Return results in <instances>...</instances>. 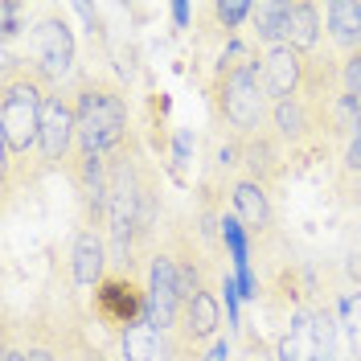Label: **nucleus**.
<instances>
[{"mask_svg": "<svg viewBox=\"0 0 361 361\" xmlns=\"http://www.w3.org/2000/svg\"><path fill=\"white\" fill-rule=\"evenodd\" d=\"M205 94H209V111L218 128L243 140L263 132L271 119V94L263 82V45H255L250 37L226 42L205 82Z\"/></svg>", "mask_w": 361, "mask_h": 361, "instance_id": "1", "label": "nucleus"}, {"mask_svg": "<svg viewBox=\"0 0 361 361\" xmlns=\"http://www.w3.org/2000/svg\"><path fill=\"white\" fill-rule=\"evenodd\" d=\"M58 87L25 54L0 58V152L4 157H33L42 140L45 94Z\"/></svg>", "mask_w": 361, "mask_h": 361, "instance_id": "2", "label": "nucleus"}, {"mask_svg": "<svg viewBox=\"0 0 361 361\" xmlns=\"http://www.w3.org/2000/svg\"><path fill=\"white\" fill-rule=\"evenodd\" d=\"M70 87H74V111H78V152L111 160L119 148L132 144L135 128L123 82H115L111 74L78 70Z\"/></svg>", "mask_w": 361, "mask_h": 361, "instance_id": "3", "label": "nucleus"}, {"mask_svg": "<svg viewBox=\"0 0 361 361\" xmlns=\"http://www.w3.org/2000/svg\"><path fill=\"white\" fill-rule=\"evenodd\" d=\"M144 312H148V283L135 271L111 267L103 275V283L90 292V316L115 337H123L132 324H140Z\"/></svg>", "mask_w": 361, "mask_h": 361, "instance_id": "4", "label": "nucleus"}, {"mask_svg": "<svg viewBox=\"0 0 361 361\" xmlns=\"http://www.w3.org/2000/svg\"><path fill=\"white\" fill-rule=\"evenodd\" d=\"M74 33H70V21L62 8H45L42 17L29 29V62L42 70L49 82L58 87H70L66 78H78V62H74Z\"/></svg>", "mask_w": 361, "mask_h": 361, "instance_id": "5", "label": "nucleus"}, {"mask_svg": "<svg viewBox=\"0 0 361 361\" xmlns=\"http://www.w3.org/2000/svg\"><path fill=\"white\" fill-rule=\"evenodd\" d=\"M37 157L45 173H66L78 157V111H74V87H54L45 94L42 111V140Z\"/></svg>", "mask_w": 361, "mask_h": 361, "instance_id": "6", "label": "nucleus"}, {"mask_svg": "<svg viewBox=\"0 0 361 361\" xmlns=\"http://www.w3.org/2000/svg\"><path fill=\"white\" fill-rule=\"evenodd\" d=\"M144 283H148V312L144 320L157 329V333H173L180 320V308H185V295H180V275H177V263H173V255L160 247L152 255V263H148V275H144Z\"/></svg>", "mask_w": 361, "mask_h": 361, "instance_id": "7", "label": "nucleus"}, {"mask_svg": "<svg viewBox=\"0 0 361 361\" xmlns=\"http://www.w3.org/2000/svg\"><path fill=\"white\" fill-rule=\"evenodd\" d=\"M230 214L243 222V230L250 234V243L271 255L279 243V230H275V202H271V189H263L259 180L238 177L230 189Z\"/></svg>", "mask_w": 361, "mask_h": 361, "instance_id": "8", "label": "nucleus"}, {"mask_svg": "<svg viewBox=\"0 0 361 361\" xmlns=\"http://www.w3.org/2000/svg\"><path fill=\"white\" fill-rule=\"evenodd\" d=\"M218 324H222V300L214 288H202L193 300H185L177 329L169 333V349L173 353H202L205 341H218Z\"/></svg>", "mask_w": 361, "mask_h": 361, "instance_id": "9", "label": "nucleus"}, {"mask_svg": "<svg viewBox=\"0 0 361 361\" xmlns=\"http://www.w3.org/2000/svg\"><path fill=\"white\" fill-rule=\"evenodd\" d=\"M243 177L259 180L271 193L292 177V157H288L283 140L271 132V128H263V132H255L243 140Z\"/></svg>", "mask_w": 361, "mask_h": 361, "instance_id": "10", "label": "nucleus"}, {"mask_svg": "<svg viewBox=\"0 0 361 361\" xmlns=\"http://www.w3.org/2000/svg\"><path fill=\"white\" fill-rule=\"evenodd\" d=\"M111 263V247H107V230L99 226H78L74 247H70V283L78 292H94L107 275Z\"/></svg>", "mask_w": 361, "mask_h": 361, "instance_id": "11", "label": "nucleus"}, {"mask_svg": "<svg viewBox=\"0 0 361 361\" xmlns=\"http://www.w3.org/2000/svg\"><path fill=\"white\" fill-rule=\"evenodd\" d=\"M304 74H308V54L292 49L288 42L263 49V82H267L271 103L304 94Z\"/></svg>", "mask_w": 361, "mask_h": 361, "instance_id": "12", "label": "nucleus"}, {"mask_svg": "<svg viewBox=\"0 0 361 361\" xmlns=\"http://www.w3.org/2000/svg\"><path fill=\"white\" fill-rule=\"evenodd\" d=\"M283 42L300 54H316L324 42V21L312 0H288V21H283Z\"/></svg>", "mask_w": 361, "mask_h": 361, "instance_id": "13", "label": "nucleus"}, {"mask_svg": "<svg viewBox=\"0 0 361 361\" xmlns=\"http://www.w3.org/2000/svg\"><path fill=\"white\" fill-rule=\"evenodd\" d=\"M324 21H329V37L341 54L361 49V0H333L324 4Z\"/></svg>", "mask_w": 361, "mask_h": 361, "instance_id": "14", "label": "nucleus"}, {"mask_svg": "<svg viewBox=\"0 0 361 361\" xmlns=\"http://www.w3.org/2000/svg\"><path fill=\"white\" fill-rule=\"evenodd\" d=\"M283 21H288V0H259L250 13V42L263 49L283 45Z\"/></svg>", "mask_w": 361, "mask_h": 361, "instance_id": "15", "label": "nucleus"}, {"mask_svg": "<svg viewBox=\"0 0 361 361\" xmlns=\"http://www.w3.org/2000/svg\"><path fill=\"white\" fill-rule=\"evenodd\" d=\"M202 13H205V17H214L209 29H218L226 42H234V37H238V29H247V25H250L255 4H247V0H218V4H205Z\"/></svg>", "mask_w": 361, "mask_h": 361, "instance_id": "16", "label": "nucleus"}, {"mask_svg": "<svg viewBox=\"0 0 361 361\" xmlns=\"http://www.w3.org/2000/svg\"><path fill=\"white\" fill-rule=\"evenodd\" d=\"M193 152H197V135L189 128H177L173 132V144H169V157H164V169L177 185H189V164H193Z\"/></svg>", "mask_w": 361, "mask_h": 361, "instance_id": "17", "label": "nucleus"}, {"mask_svg": "<svg viewBox=\"0 0 361 361\" xmlns=\"http://www.w3.org/2000/svg\"><path fill=\"white\" fill-rule=\"evenodd\" d=\"M337 316H341V324H345L349 345H353V357L361 361V283H353V288L337 300Z\"/></svg>", "mask_w": 361, "mask_h": 361, "instance_id": "18", "label": "nucleus"}, {"mask_svg": "<svg viewBox=\"0 0 361 361\" xmlns=\"http://www.w3.org/2000/svg\"><path fill=\"white\" fill-rule=\"evenodd\" d=\"M25 17H29L25 4H17V0H0V45H8L17 33H21Z\"/></svg>", "mask_w": 361, "mask_h": 361, "instance_id": "19", "label": "nucleus"}, {"mask_svg": "<svg viewBox=\"0 0 361 361\" xmlns=\"http://www.w3.org/2000/svg\"><path fill=\"white\" fill-rule=\"evenodd\" d=\"M341 87H345L361 103V49H353V54H341Z\"/></svg>", "mask_w": 361, "mask_h": 361, "instance_id": "20", "label": "nucleus"}, {"mask_svg": "<svg viewBox=\"0 0 361 361\" xmlns=\"http://www.w3.org/2000/svg\"><path fill=\"white\" fill-rule=\"evenodd\" d=\"M333 193H337V202L345 205V209H361V173L357 177L333 173Z\"/></svg>", "mask_w": 361, "mask_h": 361, "instance_id": "21", "label": "nucleus"}, {"mask_svg": "<svg viewBox=\"0 0 361 361\" xmlns=\"http://www.w3.org/2000/svg\"><path fill=\"white\" fill-rule=\"evenodd\" d=\"M337 173L341 177H357L361 173V135L345 144V152H341V160H337Z\"/></svg>", "mask_w": 361, "mask_h": 361, "instance_id": "22", "label": "nucleus"}, {"mask_svg": "<svg viewBox=\"0 0 361 361\" xmlns=\"http://www.w3.org/2000/svg\"><path fill=\"white\" fill-rule=\"evenodd\" d=\"M189 17H193V4L177 0V4H173V25H177V29H189Z\"/></svg>", "mask_w": 361, "mask_h": 361, "instance_id": "23", "label": "nucleus"}, {"mask_svg": "<svg viewBox=\"0 0 361 361\" xmlns=\"http://www.w3.org/2000/svg\"><path fill=\"white\" fill-rule=\"evenodd\" d=\"M230 357V341L218 337V341H209V353H205V361H226Z\"/></svg>", "mask_w": 361, "mask_h": 361, "instance_id": "24", "label": "nucleus"}, {"mask_svg": "<svg viewBox=\"0 0 361 361\" xmlns=\"http://www.w3.org/2000/svg\"><path fill=\"white\" fill-rule=\"evenodd\" d=\"M316 361H324V357H316Z\"/></svg>", "mask_w": 361, "mask_h": 361, "instance_id": "25", "label": "nucleus"}]
</instances>
